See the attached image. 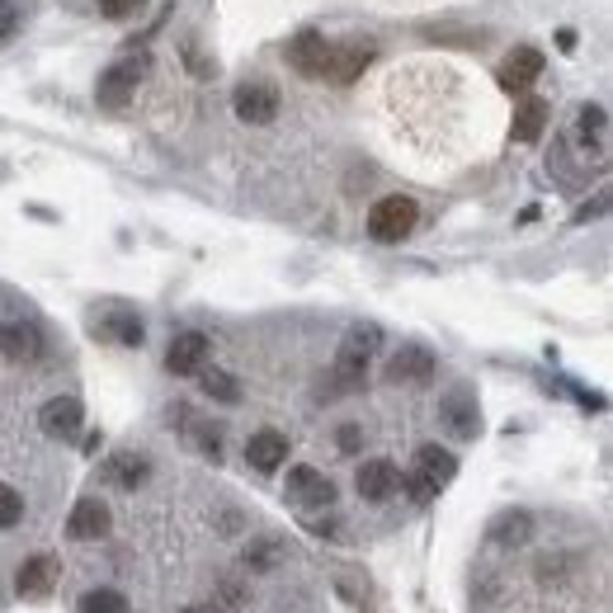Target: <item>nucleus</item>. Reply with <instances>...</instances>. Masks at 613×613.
<instances>
[{"label": "nucleus", "mask_w": 613, "mask_h": 613, "mask_svg": "<svg viewBox=\"0 0 613 613\" xmlns=\"http://www.w3.org/2000/svg\"><path fill=\"white\" fill-rule=\"evenodd\" d=\"M81 415L86 411L76 397H52L43 406V415H38V425H43L48 439H76V434H81Z\"/></svg>", "instance_id": "2eb2a0df"}, {"label": "nucleus", "mask_w": 613, "mask_h": 613, "mask_svg": "<svg viewBox=\"0 0 613 613\" xmlns=\"http://www.w3.org/2000/svg\"><path fill=\"white\" fill-rule=\"evenodd\" d=\"M547 118H552L547 100H538V95H520V105H514V142H538Z\"/></svg>", "instance_id": "a211bd4d"}, {"label": "nucleus", "mask_w": 613, "mask_h": 613, "mask_svg": "<svg viewBox=\"0 0 613 613\" xmlns=\"http://www.w3.org/2000/svg\"><path fill=\"white\" fill-rule=\"evenodd\" d=\"M142 6H147V0H100V10H105L109 19H132Z\"/></svg>", "instance_id": "cd10ccee"}, {"label": "nucleus", "mask_w": 613, "mask_h": 613, "mask_svg": "<svg viewBox=\"0 0 613 613\" xmlns=\"http://www.w3.org/2000/svg\"><path fill=\"white\" fill-rule=\"evenodd\" d=\"M528 533H533V520L524 510H514V514H501V520L491 524V543L514 547V543H528Z\"/></svg>", "instance_id": "4be33fe9"}, {"label": "nucleus", "mask_w": 613, "mask_h": 613, "mask_svg": "<svg viewBox=\"0 0 613 613\" xmlns=\"http://www.w3.org/2000/svg\"><path fill=\"white\" fill-rule=\"evenodd\" d=\"M105 477L113 482V486H142L147 477H151V463L142 458V453H118V458H109V467H105Z\"/></svg>", "instance_id": "412c9836"}, {"label": "nucleus", "mask_w": 613, "mask_h": 613, "mask_svg": "<svg viewBox=\"0 0 613 613\" xmlns=\"http://www.w3.org/2000/svg\"><path fill=\"white\" fill-rule=\"evenodd\" d=\"M142 67H147V57H128V62H113V67L100 76V90H95V95H100V105H105V109H123V105L132 100Z\"/></svg>", "instance_id": "6e6552de"}, {"label": "nucleus", "mask_w": 613, "mask_h": 613, "mask_svg": "<svg viewBox=\"0 0 613 613\" xmlns=\"http://www.w3.org/2000/svg\"><path fill=\"white\" fill-rule=\"evenodd\" d=\"M81 613H128V600L118 590H90L81 595Z\"/></svg>", "instance_id": "a878e982"}, {"label": "nucleus", "mask_w": 613, "mask_h": 613, "mask_svg": "<svg viewBox=\"0 0 613 613\" xmlns=\"http://www.w3.org/2000/svg\"><path fill=\"white\" fill-rule=\"evenodd\" d=\"M373 62V43H345V48H330V67L326 76L330 81H354L364 67Z\"/></svg>", "instance_id": "aec40b11"}, {"label": "nucleus", "mask_w": 613, "mask_h": 613, "mask_svg": "<svg viewBox=\"0 0 613 613\" xmlns=\"http://www.w3.org/2000/svg\"><path fill=\"white\" fill-rule=\"evenodd\" d=\"M288 62H293V71L298 76H326V67H330V43L316 29H303L298 38L288 43Z\"/></svg>", "instance_id": "9b49d317"}, {"label": "nucleus", "mask_w": 613, "mask_h": 613, "mask_svg": "<svg viewBox=\"0 0 613 613\" xmlns=\"http://www.w3.org/2000/svg\"><path fill=\"white\" fill-rule=\"evenodd\" d=\"M185 613H223V609H217V604H189Z\"/></svg>", "instance_id": "7c9ffc66"}, {"label": "nucleus", "mask_w": 613, "mask_h": 613, "mask_svg": "<svg viewBox=\"0 0 613 613\" xmlns=\"http://www.w3.org/2000/svg\"><path fill=\"white\" fill-rule=\"evenodd\" d=\"M378 345H383V330L373 322H359V326L345 330L340 354H335V392L330 397H340L349 387H364V368H368L373 354H378Z\"/></svg>", "instance_id": "f257e3e1"}, {"label": "nucleus", "mask_w": 613, "mask_h": 613, "mask_svg": "<svg viewBox=\"0 0 613 613\" xmlns=\"http://www.w3.org/2000/svg\"><path fill=\"white\" fill-rule=\"evenodd\" d=\"M576 137H581L585 147L595 142V147L604 151V142H609V113H604L600 105H585V109L576 113Z\"/></svg>", "instance_id": "5701e85b"}, {"label": "nucleus", "mask_w": 613, "mask_h": 613, "mask_svg": "<svg viewBox=\"0 0 613 613\" xmlns=\"http://www.w3.org/2000/svg\"><path fill=\"white\" fill-rule=\"evenodd\" d=\"M458 477V458H453L448 448H439V444H425L421 453H415V472L406 477V486H411V501H434L439 491Z\"/></svg>", "instance_id": "f03ea898"}, {"label": "nucleus", "mask_w": 613, "mask_h": 613, "mask_svg": "<svg viewBox=\"0 0 613 613\" xmlns=\"http://www.w3.org/2000/svg\"><path fill=\"white\" fill-rule=\"evenodd\" d=\"M284 557H288L284 538H255V543L246 547V566H250V571H274Z\"/></svg>", "instance_id": "b1692460"}, {"label": "nucleus", "mask_w": 613, "mask_h": 613, "mask_svg": "<svg viewBox=\"0 0 613 613\" xmlns=\"http://www.w3.org/2000/svg\"><path fill=\"white\" fill-rule=\"evenodd\" d=\"M354 486H359L364 501L383 505V501H392L402 491V472H397V463H392V458H368L359 467V477H354Z\"/></svg>", "instance_id": "1a4fd4ad"}, {"label": "nucleus", "mask_w": 613, "mask_h": 613, "mask_svg": "<svg viewBox=\"0 0 613 613\" xmlns=\"http://www.w3.org/2000/svg\"><path fill=\"white\" fill-rule=\"evenodd\" d=\"M95 340H113V345H142L147 340V330H142V322H137L132 312H123V307H113V312H105L100 322H95Z\"/></svg>", "instance_id": "f3484780"}, {"label": "nucleus", "mask_w": 613, "mask_h": 613, "mask_svg": "<svg viewBox=\"0 0 613 613\" xmlns=\"http://www.w3.org/2000/svg\"><path fill=\"white\" fill-rule=\"evenodd\" d=\"M199 373H204V392L212 402H223V406L241 402V383H236L231 373H223V368H199Z\"/></svg>", "instance_id": "393cba45"}, {"label": "nucleus", "mask_w": 613, "mask_h": 613, "mask_svg": "<svg viewBox=\"0 0 613 613\" xmlns=\"http://www.w3.org/2000/svg\"><path fill=\"white\" fill-rule=\"evenodd\" d=\"M19 520H24V496H19L14 486L0 482V528H14Z\"/></svg>", "instance_id": "bb28decb"}, {"label": "nucleus", "mask_w": 613, "mask_h": 613, "mask_svg": "<svg viewBox=\"0 0 613 613\" xmlns=\"http://www.w3.org/2000/svg\"><path fill=\"white\" fill-rule=\"evenodd\" d=\"M208 364V335L204 330H180L166 349V368L175 378H189V373H199Z\"/></svg>", "instance_id": "9d476101"}, {"label": "nucleus", "mask_w": 613, "mask_h": 613, "mask_svg": "<svg viewBox=\"0 0 613 613\" xmlns=\"http://www.w3.org/2000/svg\"><path fill=\"white\" fill-rule=\"evenodd\" d=\"M434 354L425 345H402L397 354L387 359V383H397V387H429L434 383Z\"/></svg>", "instance_id": "423d86ee"}, {"label": "nucleus", "mask_w": 613, "mask_h": 613, "mask_svg": "<svg viewBox=\"0 0 613 613\" xmlns=\"http://www.w3.org/2000/svg\"><path fill=\"white\" fill-rule=\"evenodd\" d=\"M415 223H421V208H415V199H406V194H387V199H378L368 208V236L383 246L406 241L415 231Z\"/></svg>", "instance_id": "7ed1b4c3"}, {"label": "nucleus", "mask_w": 613, "mask_h": 613, "mask_svg": "<svg viewBox=\"0 0 613 613\" xmlns=\"http://www.w3.org/2000/svg\"><path fill=\"white\" fill-rule=\"evenodd\" d=\"M246 463L255 472H279L288 463V434L279 429H260V434H250V444H246Z\"/></svg>", "instance_id": "dca6fc26"}, {"label": "nucleus", "mask_w": 613, "mask_h": 613, "mask_svg": "<svg viewBox=\"0 0 613 613\" xmlns=\"http://www.w3.org/2000/svg\"><path fill=\"white\" fill-rule=\"evenodd\" d=\"M284 496L298 505V510H330V505H335V482L322 477L316 467H293Z\"/></svg>", "instance_id": "0eeeda50"}, {"label": "nucleus", "mask_w": 613, "mask_h": 613, "mask_svg": "<svg viewBox=\"0 0 613 613\" xmlns=\"http://www.w3.org/2000/svg\"><path fill=\"white\" fill-rule=\"evenodd\" d=\"M57 576H62V562H57L52 552H38V557H29L24 566H19L14 590L19 595H29V600H43V595H52Z\"/></svg>", "instance_id": "ddd939ff"}, {"label": "nucleus", "mask_w": 613, "mask_h": 613, "mask_svg": "<svg viewBox=\"0 0 613 613\" xmlns=\"http://www.w3.org/2000/svg\"><path fill=\"white\" fill-rule=\"evenodd\" d=\"M439 421L453 439H477L482 434V411H477V397H472V387H453L448 397L439 402Z\"/></svg>", "instance_id": "39448f33"}, {"label": "nucleus", "mask_w": 613, "mask_h": 613, "mask_svg": "<svg viewBox=\"0 0 613 613\" xmlns=\"http://www.w3.org/2000/svg\"><path fill=\"white\" fill-rule=\"evenodd\" d=\"M543 76V52L538 48H520V52H510L505 62H501V71H496V81H501V90H510V95H528V86Z\"/></svg>", "instance_id": "f8f14e48"}, {"label": "nucleus", "mask_w": 613, "mask_h": 613, "mask_svg": "<svg viewBox=\"0 0 613 613\" xmlns=\"http://www.w3.org/2000/svg\"><path fill=\"white\" fill-rule=\"evenodd\" d=\"M67 533L76 543H100L105 533H109V505L100 496H86V501H76L71 510V520H67Z\"/></svg>", "instance_id": "4468645a"}, {"label": "nucleus", "mask_w": 613, "mask_h": 613, "mask_svg": "<svg viewBox=\"0 0 613 613\" xmlns=\"http://www.w3.org/2000/svg\"><path fill=\"white\" fill-rule=\"evenodd\" d=\"M0 354L14 359V364L38 359V354H43V335H38V326H29V322H10L6 330H0Z\"/></svg>", "instance_id": "6ab92c4d"}, {"label": "nucleus", "mask_w": 613, "mask_h": 613, "mask_svg": "<svg viewBox=\"0 0 613 613\" xmlns=\"http://www.w3.org/2000/svg\"><path fill=\"white\" fill-rule=\"evenodd\" d=\"M231 109L241 123H255V128H265L279 118V90L265 86V81H246V86H236L231 95Z\"/></svg>", "instance_id": "20e7f679"}, {"label": "nucleus", "mask_w": 613, "mask_h": 613, "mask_svg": "<svg viewBox=\"0 0 613 613\" xmlns=\"http://www.w3.org/2000/svg\"><path fill=\"white\" fill-rule=\"evenodd\" d=\"M335 439H340V453H359L364 429H359V425H340V434H335Z\"/></svg>", "instance_id": "c756f323"}, {"label": "nucleus", "mask_w": 613, "mask_h": 613, "mask_svg": "<svg viewBox=\"0 0 613 613\" xmlns=\"http://www.w3.org/2000/svg\"><path fill=\"white\" fill-rule=\"evenodd\" d=\"M14 29H19V10L10 6V0H0V43H6Z\"/></svg>", "instance_id": "c85d7f7f"}]
</instances>
